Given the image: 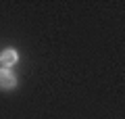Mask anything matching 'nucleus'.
Returning <instances> with one entry per match:
<instances>
[{
    "label": "nucleus",
    "mask_w": 125,
    "mask_h": 119,
    "mask_svg": "<svg viewBox=\"0 0 125 119\" xmlns=\"http://www.w3.org/2000/svg\"><path fill=\"white\" fill-rule=\"evenodd\" d=\"M19 63V52L15 48H4L0 52V65L4 67V69H10Z\"/></svg>",
    "instance_id": "nucleus-2"
},
{
    "label": "nucleus",
    "mask_w": 125,
    "mask_h": 119,
    "mask_svg": "<svg viewBox=\"0 0 125 119\" xmlns=\"http://www.w3.org/2000/svg\"><path fill=\"white\" fill-rule=\"evenodd\" d=\"M19 84L17 75L13 73V69H4V67H0V90H4V92H10L15 90Z\"/></svg>",
    "instance_id": "nucleus-1"
}]
</instances>
